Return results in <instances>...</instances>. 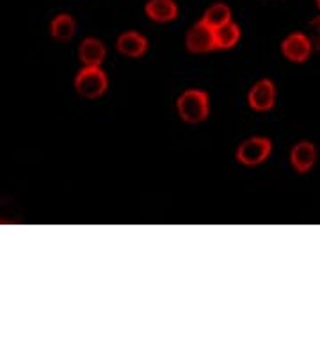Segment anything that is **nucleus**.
<instances>
[{
    "mask_svg": "<svg viewBox=\"0 0 320 353\" xmlns=\"http://www.w3.org/2000/svg\"><path fill=\"white\" fill-rule=\"evenodd\" d=\"M78 57L84 66H102L107 57V47L98 38H85L78 47Z\"/></svg>",
    "mask_w": 320,
    "mask_h": 353,
    "instance_id": "10",
    "label": "nucleus"
},
{
    "mask_svg": "<svg viewBox=\"0 0 320 353\" xmlns=\"http://www.w3.org/2000/svg\"><path fill=\"white\" fill-rule=\"evenodd\" d=\"M176 109L185 123H191V125L203 123L210 114L209 95L201 90L184 91L176 100Z\"/></svg>",
    "mask_w": 320,
    "mask_h": 353,
    "instance_id": "1",
    "label": "nucleus"
},
{
    "mask_svg": "<svg viewBox=\"0 0 320 353\" xmlns=\"http://www.w3.org/2000/svg\"><path fill=\"white\" fill-rule=\"evenodd\" d=\"M50 32L57 41H70L77 34V22L72 14H57L50 23Z\"/></svg>",
    "mask_w": 320,
    "mask_h": 353,
    "instance_id": "11",
    "label": "nucleus"
},
{
    "mask_svg": "<svg viewBox=\"0 0 320 353\" xmlns=\"http://www.w3.org/2000/svg\"><path fill=\"white\" fill-rule=\"evenodd\" d=\"M185 45H187L189 52H192V54H209V52L215 50L217 48V43H215V29H212L203 20L196 22L187 30Z\"/></svg>",
    "mask_w": 320,
    "mask_h": 353,
    "instance_id": "4",
    "label": "nucleus"
},
{
    "mask_svg": "<svg viewBox=\"0 0 320 353\" xmlns=\"http://www.w3.org/2000/svg\"><path fill=\"white\" fill-rule=\"evenodd\" d=\"M270 152H273V141L265 136H253V138L246 139L237 148V161L242 166H260L265 161L269 159Z\"/></svg>",
    "mask_w": 320,
    "mask_h": 353,
    "instance_id": "3",
    "label": "nucleus"
},
{
    "mask_svg": "<svg viewBox=\"0 0 320 353\" xmlns=\"http://www.w3.org/2000/svg\"><path fill=\"white\" fill-rule=\"evenodd\" d=\"M109 88V77L100 66H84L75 75V90L84 99H100Z\"/></svg>",
    "mask_w": 320,
    "mask_h": 353,
    "instance_id": "2",
    "label": "nucleus"
},
{
    "mask_svg": "<svg viewBox=\"0 0 320 353\" xmlns=\"http://www.w3.org/2000/svg\"><path fill=\"white\" fill-rule=\"evenodd\" d=\"M317 157H319L317 147L310 141H299L290 152V163L297 173H308L310 170H313V166L317 164Z\"/></svg>",
    "mask_w": 320,
    "mask_h": 353,
    "instance_id": "7",
    "label": "nucleus"
},
{
    "mask_svg": "<svg viewBox=\"0 0 320 353\" xmlns=\"http://www.w3.org/2000/svg\"><path fill=\"white\" fill-rule=\"evenodd\" d=\"M145 13L157 23H169L178 18V4L175 0H148Z\"/></svg>",
    "mask_w": 320,
    "mask_h": 353,
    "instance_id": "9",
    "label": "nucleus"
},
{
    "mask_svg": "<svg viewBox=\"0 0 320 353\" xmlns=\"http://www.w3.org/2000/svg\"><path fill=\"white\" fill-rule=\"evenodd\" d=\"M248 102L253 111L267 112L276 105V86L270 79H262L249 90Z\"/></svg>",
    "mask_w": 320,
    "mask_h": 353,
    "instance_id": "5",
    "label": "nucleus"
},
{
    "mask_svg": "<svg viewBox=\"0 0 320 353\" xmlns=\"http://www.w3.org/2000/svg\"><path fill=\"white\" fill-rule=\"evenodd\" d=\"M313 45L312 39L308 38L303 32H292V34L286 36L281 43V52L283 56L286 57L292 63H304L308 61V57L312 56Z\"/></svg>",
    "mask_w": 320,
    "mask_h": 353,
    "instance_id": "6",
    "label": "nucleus"
},
{
    "mask_svg": "<svg viewBox=\"0 0 320 353\" xmlns=\"http://www.w3.org/2000/svg\"><path fill=\"white\" fill-rule=\"evenodd\" d=\"M240 41V27L235 22H228L226 26L215 29V43L219 50L233 48Z\"/></svg>",
    "mask_w": 320,
    "mask_h": 353,
    "instance_id": "13",
    "label": "nucleus"
},
{
    "mask_svg": "<svg viewBox=\"0 0 320 353\" xmlns=\"http://www.w3.org/2000/svg\"><path fill=\"white\" fill-rule=\"evenodd\" d=\"M203 22L209 23L212 29H219V27L226 26L228 22H231L230 6L224 4V2L212 4L209 9H206V13L203 14Z\"/></svg>",
    "mask_w": 320,
    "mask_h": 353,
    "instance_id": "12",
    "label": "nucleus"
},
{
    "mask_svg": "<svg viewBox=\"0 0 320 353\" xmlns=\"http://www.w3.org/2000/svg\"><path fill=\"white\" fill-rule=\"evenodd\" d=\"M148 39L137 30H127L118 38L116 41V48L120 54L127 57H142L148 52Z\"/></svg>",
    "mask_w": 320,
    "mask_h": 353,
    "instance_id": "8",
    "label": "nucleus"
},
{
    "mask_svg": "<svg viewBox=\"0 0 320 353\" xmlns=\"http://www.w3.org/2000/svg\"><path fill=\"white\" fill-rule=\"evenodd\" d=\"M315 2H317V8L320 9V0H315Z\"/></svg>",
    "mask_w": 320,
    "mask_h": 353,
    "instance_id": "14",
    "label": "nucleus"
}]
</instances>
